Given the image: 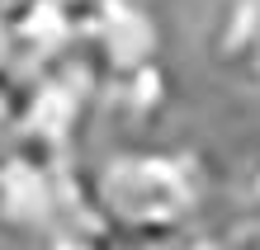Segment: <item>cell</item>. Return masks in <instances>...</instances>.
Masks as SVG:
<instances>
[{"instance_id":"1","label":"cell","mask_w":260,"mask_h":250,"mask_svg":"<svg viewBox=\"0 0 260 250\" xmlns=\"http://www.w3.org/2000/svg\"><path fill=\"white\" fill-rule=\"evenodd\" d=\"M85 189L95 208L137 241H194L213 170L199 147L133 142L85 156Z\"/></svg>"},{"instance_id":"2","label":"cell","mask_w":260,"mask_h":250,"mask_svg":"<svg viewBox=\"0 0 260 250\" xmlns=\"http://www.w3.org/2000/svg\"><path fill=\"white\" fill-rule=\"evenodd\" d=\"M204 48L222 81L260 90V0H213Z\"/></svg>"},{"instance_id":"3","label":"cell","mask_w":260,"mask_h":250,"mask_svg":"<svg viewBox=\"0 0 260 250\" xmlns=\"http://www.w3.org/2000/svg\"><path fill=\"white\" fill-rule=\"evenodd\" d=\"M19 123H24V76L10 61H0V151L19 137Z\"/></svg>"},{"instance_id":"4","label":"cell","mask_w":260,"mask_h":250,"mask_svg":"<svg viewBox=\"0 0 260 250\" xmlns=\"http://www.w3.org/2000/svg\"><path fill=\"white\" fill-rule=\"evenodd\" d=\"M237 231L251 241V250H260V161L251 165L246 184H241V222H237Z\"/></svg>"},{"instance_id":"5","label":"cell","mask_w":260,"mask_h":250,"mask_svg":"<svg viewBox=\"0 0 260 250\" xmlns=\"http://www.w3.org/2000/svg\"><path fill=\"white\" fill-rule=\"evenodd\" d=\"M34 5H38V0H0V43L24 24V14L34 10Z\"/></svg>"},{"instance_id":"6","label":"cell","mask_w":260,"mask_h":250,"mask_svg":"<svg viewBox=\"0 0 260 250\" xmlns=\"http://www.w3.org/2000/svg\"><path fill=\"white\" fill-rule=\"evenodd\" d=\"M189 250H251V241L232 227V231H218V236H199Z\"/></svg>"},{"instance_id":"7","label":"cell","mask_w":260,"mask_h":250,"mask_svg":"<svg viewBox=\"0 0 260 250\" xmlns=\"http://www.w3.org/2000/svg\"><path fill=\"white\" fill-rule=\"evenodd\" d=\"M0 250H10V236H5V231H0Z\"/></svg>"}]
</instances>
